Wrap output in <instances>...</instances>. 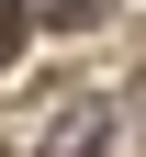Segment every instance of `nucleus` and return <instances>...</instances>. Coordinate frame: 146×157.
<instances>
[{
	"label": "nucleus",
	"instance_id": "nucleus-1",
	"mask_svg": "<svg viewBox=\"0 0 146 157\" xmlns=\"http://www.w3.org/2000/svg\"><path fill=\"white\" fill-rule=\"evenodd\" d=\"M101 146H112V101H101V90H79V101L45 124V146H34V157H101Z\"/></svg>",
	"mask_w": 146,
	"mask_h": 157
},
{
	"label": "nucleus",
	"instance_id": "nucleus-2",
	"mask_svg": "<svg viewBox=\"0 0 146 157\" xmlns=\"http://www.w3.org/2000/svg\"><path fill=\"white\" fill-rule=\"evenodd\" d=\"M90 11H101V0H45V23H90Z\"/></svg>",
	"mask_w": 146,
	"mask_h": 157
}]
</instances>
